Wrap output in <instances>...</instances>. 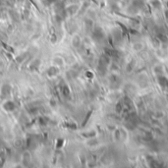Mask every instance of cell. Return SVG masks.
I'll list each match as a JSON object with an SVG mask.
<instances>
[{
  "instance_id": "3957f363",
  "label": "cell",
  "mask_w": 168,
  "mask_h": 168,
  "mask_svg": "<svg viewBox=\"0 0 168 168\" xmlns=\"http://www.w3.org/2000/svg\"><path fill=\"white\" fill-rule=\"evenodd\" d=\"M3 107H4V109L6 110V111H14L15 110V104L13 102H11V101H7L4 105H3Z\"/></svg>"
},
{
  "instance_id": "7a4b0ae2",
  "label": "cell",
  "mask_w": 168,
  "mask_h": 168,
  "mask_svg": "<svg viewBox=\"0 0 168 168\" xmlns=\"http://www.w3.org/2000/svg\"><path fill=\"white\" fill-rule=\"evenodd\" d=\"M71 43H72V45L74 46V47L80 46V44H81V37H79V36H77V34L73 36L72 40H71Z\"/></svg>"
},
{
  "instance_id": "6da1fadb",
  "label": "cell",
  "mask_w": 168,
  "mask_h": 168,
  "mask_svg": "<svg viewBox=\"0 0 168 168\" xmlns=\"http://www.w3.org/2000/svg\"><path fill=\"white\" fill-rule=\"evenodd\" d=\"M22 163L24 164V165H30V164L31 163V154L30 151H25V153H23V155H22Z\"/></svg>"
},
{
  "instance_id": "277c9868",
  "label": "cell",
  "mask_w": 168,
  "mask_h": 168,
  "mask_svg": "<svg viewBox=\"0 0 168 168\" xmlns=\"http://www.w3.org/2000/svg\"><path fill=\"white\" fill-rule=\"evenodd\" d=\"M53 61H54V65L56 67H61V66L64 65V59L60 56H55V58Z\"/></svg>"
}]
</instances>
